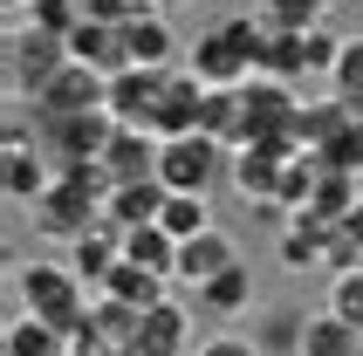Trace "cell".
Instances as JSON below:
<instances>
[{
	"label": "cell",
	"instance_id": "obj_1",
	"mask_svg": "<svg viewBox=\"0 0 363 356\" xmlns=\"http://www.w3.org/2000/svg\"><path fill=\"white\" fill-rule=\"evenodd\" d=\"M110 185L117 178L103 172V165H69V172H55V185L41 192V206L28 219H35V233H48V240H82L89 226L103 219V199H110Z\"/></svg>",
	"mask_w": 363,
	"mask_h": 356
},
{
	"label": "cell",
	"instance_id": "obj_2",
	"mask_svg": "<svg viewBox=\"0 0 363 356\" xmlns=\"http://www.w3.org/2000/svg\"><path fill=\"white\" fill-rule=\"evenodd\" d=\"M14 295H21V316L55 322L62 336H76L89 322V301H96L69 260H14Z\"/></svg>",
	"mask_w": 363,
	"mask_h": 356
},
{
	"label": "cell",
	"instance_id": "obj_3",
	"mask_svg": "<svg viewBox=\"0 0 363 356\" xmlns=\"http://www.w3.org/2000/svg\"><path fill=\"white\" fill-rule=\"evenodd\" d=\"M62 69H69V41L62 35H41L28 21H7V96L35 103Z\"/></svg>",
	"mask_w": 363,
	"mask_h": 356
},
{
	"label": "cell",
	"instance_id": "obj_4",
	"mask_svg": "<svg viewBox=\"0 0 363 356\" xmlns=\"http://www.w3.org/2000/svg\"><path fill=\"white\" fill-rule=\"evenodd\" d=\"M0 185H7V206H21V213H35L41 192L55 185L48 151H41V138L28 130V123H7V144H0Z\"/></svg>",
	"mask_w": 363,
	"mask_h": 356
},
{
	"label": "cell",
	"instance_id": "obj_5",
	"mask_svg": "<svg viewBox=\"0 0 363 356\" xmlns=\"http://www.w3.org/2000/svg\"><path fill=\"white\" fill-rule=\"evenodd\" d=\"M41 151L69 172V165H103V151H110V138H117V117L110 110H82V117H62L48 123V130H35Z\"/></svg>",
	"mask_w": 363,
	"mask_h": 356
},
{
	"label": "cell",
	"instance_id": "obj_6",
	"mask_svg": "<svg viewBox=\"0 0 363 356\" xmlns=\"http://www.w3.org/2000/svg\"><path fill=\"white\" fill-rule=\"evenodd\" d=\"M226 158H233V151H220L206 130L172 138V144H164V158H158V185H164V192H213V178L226 172Z\"/></svg>",
	"mask_w": 363,
	"mask_h": 356
},
{
	"label": "cell",
	"instance_id": "obj_7",
	"mask_svg": "<svg viewBox=\"0 0 363 356\" xmlns=\"http://www.w3.org/2000/svg\"><path fill=\"white\" fill-rule=\"evenodd\" d=\"M185 69H192L206 89H247V82H254V55H247L226 28H213V35H199V41H185Z\"/></svg>",
	"mask_w": 363,
	"mask_h": 356
},
{
	"label": "cell",
	"instance_id": "obj_8",
	"mask_svg": "<svg viewBox=\"0 0 363 356\" xmlns=\"http://www.w3.org/2000/svg\"><path fill=\"white\" fill-rule=\"evenodd\" d=\"M103 96H110V76L69 62V69L35 96V130H48V123H62V117H82V110H103Z\"/></svg>",
	"mask_w": 363,
	"mask_h": 356
},
{
	"label": "cell",
	"instance_id": "obj_9",
	"mask_svg": "<svg viewBox=\"0 0 363 356\" xmlns=\"http://www.w3.org/2000/svg\"><path fill=\"white\" fill-rule=\"evenodd\" d=\"M288 158H295V144H288V138H261V144H247V151L226 158V178H233V192H240L247 206H261V199L281 192Z\"/></svg>",
	"mask_w": 363,
	"mask_h": 356
},
{
	"label": "cell",
	"instance_id": "obj_10",
	"mask_svg": "<svg viewBox=\"0 0 363 356\" xmlns=\"http://www.w3.org/2000/svg\"><path fill=\"white\" fill-rule=\"evenodd\" d=\"M164 76H172V69H164ZM164 76L158 69H123V76H110L103 110H110L123 130H151V117H158V103H164Z\"/></svg>",
	"mask_w": 363,
	"mask_h": 356
},
{
	"label": "cell",
	"instance_id": "obj_11",
	"mask_svg": "<svg viewBox=\"0 0 363 356\" xmlns=\"http://www.w3.org/2000/svg\"><path fill=\"white\" fill-rule=\"evenodd\" d=\"M62 260H69V267L82 274V288H89V295H103V281L123 267V226L96 219V226H89L82 240H69V254H62Z\"/></svg>",
	"mask_w": 363,
	"mask_h": 356
},
{
	"label": "cell",
	"instance_id": "obj_12",
	"mask_svg": "<svg viewBox=\"0 0 363 356\" xmlns=\"http://www.w3.org/2000/svg\"><path fill=\"white\" fill-rule=\"evenodd\" d=\"M123 55H130V69H185V41L172 35V21L164 14H138L130 28H123Z\"/></svg>",
	"mask_w": 363,
	"mask_h": 356
},
{
	"label": "cell",
	"instance_id": "obj_13",
	"mask_svg": "<svg viewBox=\"0 0 363 356\" xmlns=\"http://www.w3.org/2000/svg\"><path fill=\"white\" fill-rule=\"evenodd\" d=\"M199 110H206V82L192 76V69H172V76H164V103H158V117H151V130H158L164 144H172V138H192V130H199Z\"/></svg>",
	"mask_w": 363,
	"mask_h": 356
},
{
	"label": "cell",
	"instance_id": "obj_14",
	"mask_svg": "<svg viewBox=\"0 0 363 356\" xmlns=\"http://www.w3.org/2000/svg\"><path fill=\"white\" fill-rule=\"evenodd\" d=\"M158 158H164V138L158 130H123L110 138V151H103V172L117 178V185H130V178H158Z\"/></svg>",
	"mask_w": 363,
	"mask_h": 356
},
{
	"label": "cell",
	"instance_id": "obj_15",
	"mask_svg": "<svg viewBox=\"0 0 363 356\" xmlns=\"http://www.w3.org/2000/svg\"><path fill=\"white\" fill-rule=\"evenodd\" d=\"M123 356H192V316H185L179 301H158Z\"/></svg>",
	"mask_w": 363,
	"mask_h": 356
},
{
	"label": "cell",
	"instance_id": "obj_16",
	"mask_svg": "<svg viewBox=\"0 0 363 356\" xmlns=\"http://www.w3.org/2000/svg\"><path fill=\"white\" fill-rule=\"evenodd\" d=\"M226 267H240V247H233L226 226H213V233H199V240L179 247V281H185V288H206V281L226 274Z\"/></svg>",
	"mask_w": 363,
	"mask_h": 356
},
{
	"label": "cell",
	"instance_id": "obj_17",
	"mask_svg": "<svg viewBox=\"0 0 363 356\" xmlns=\"http://www.w3.org/2000/svg\"><path fill=\"white\" fill-rule=\"evenodd\" d=\"M164 199H172V192H164L158 178H130V185H110L103 219H110V226H123V233H130V226H158Z\"/></svg>",
	"mask_w": 363,
	"mask_h": 356
},
{
	"label": "cell",
	"instance_id": "obj_18",
	"mask_svg": "<svg viewBox=\"0 0 363 356\" xmlns=\"http://www.w3.org/2000/svg\"><path fill=\"white\" fill-rule=\"evenodd\" d=\"M199 295V316H213V322H233V316H254V267H226V274H213L206 288H192Z\"/></svg>",
	"mask_w": 363,
	"mask_h": 356
},
{
	"label": "cell",
	"instance_id": "obj_19",
	"mask_svg": "<svg viewBox=\"0 0 363 356\" xmlns=\"http://www.w3.org/2000/svg\"><path fill=\"white\" fill-rule=\"evenodd\" d=\"M199 130L220 144V151H247V103H240V89H206Z\"/></svg>",
	"mask_w": 363,
	"mask_h": 356
},
{
	"label": "cell",
	"instance_id": "obj_20",
	"mask_svg": "<svg viewBox=\"0 0 363 356\" xmlns=\"http://www.w3.org/2000/svg\"><path fill=\"white\" fill-rule=\"evenodd\" d=\"M323 247H329V226L295 213V226L281 233V267L288 274H323Z\"/></svg>",
	"mask_w": 363,
	"mask_h": 356
},
{
	"label": "cell",
	"instance_id": "obj_21",
	"mask_svg": "<svg viewBox=\"0 0 363 356\" xmlns=\"http://www.w3.org/2000/svg\"><path fill=\"white\" fill-rule=\"evenodd\" d=\"M164 288H172V281H164V274H151V267H138V260H123L117 274L103 281V295H110V301H123V308H144V316H151L158 301H172Z\"/></svg>",
	"mask_w": 363,
	"mask_h": 356
},
{
	"label": "cell",
	"instance_id": "obj_22",
	"mask_svg": "<svg viewBox=\"0 0 363 356\" xmlns=\"http://www.w3.org/2000/svg\"><path fill=\"white\" fill-rule=\"evenodd\" d=\"M357 206H363V178H350V172H323V178H315V199H308V219L343 226Z\"/></svg>",
	"mask_w": 363,
	"mask_h": 356
},
{
	"label": "cell",
	"instance_id": "obj_23",
	"mask_svg": "<svg viewBox=\"0 0 363 356\" xmlns=\"http://www.w3.org/2000/svg\"><path fill=\"white\" fill-rule=\"evenodd\" d=\"M123 260H138V267H151V274L179 281V240L164 233V226H130V233H123Z\"/></svg>",
	"mask_w": 363,
	"mask_h": 356
},
{
	"label": "cell",
	"instance_id": "obj_24",
	"mask_svg": "<svg viewBox=\"0 0 363 356\" xmlns=\"http://www.w3.org/2000/svg\"><path fill=\"white\" fill-rule=\"evenodd\" d=\"M158 226H164V233H172V240L185 247V240L213 233L220 219H213V199H206V192H172V199H164V213H158Z\"/></svg>",
	"mask_w": 363,
	"mask_h": 356
},
{
	"label": "cell",
	"instance_id": "obj_25",
	"mask_svg": "<svg viewBox=\"0 0 363 356\" xmlns=\"http://www.w3.org/2000/svg\"><path fill=\"white\" fill-rule=\"evenodd\" d=\"M350 117H357V110H350L343 96H323V103H302V117H295V144H302V151H323V144L336 138V130H343Z\"/></svg>",
	"mask_w": 363,
	"mask_h": 356
},
{
	"label": "cell",
	"instance_id": "obj_26",
	"mask_svg": "<svg viewBox=\"0 0 363 356\" xmlns=\"http://www.w3.org/2000/svg\"><path fill=\"white\" fill-rule=\"evenodd\" d=\"M302 336H308L302 308H267L261 329H254V350H261V356H302Z\"/></svg>",
	"mask_w": 363,
	"mask_h": 356
},
{
	"label": "cell",
	"instance_id": "obj_27",
	"mask_svg": "<svg viewBox=\"0 0 363 356\" xmlns=\"http://www.w3.org/2000/svg\"><path fill=\"white\" fill-rule=\"evenodd\" d=\"M69 343L76 336H62L55 322H41V316H14L7 322V356H69Z\"/></svg>",
	"mask_w": 363,
	"mask_h": 356
},
{
	"label": "cell",
	"instance_id": "obj_28",
	"mask_svg": "<svg viewBox=\"0 0 363 356\" xmlns=\"http://www.w3.org/2000/svg\"><path fill=\"white\" fill-rule=\"evenodd\" d=\"M302 356H363V329H350L343 316H308V336H302Z\"/></svg>",
	"mask_w": 363,
	"mask_h": 356
},
{
	"label": "cell",
	"instance_id": "obj_29",
	"mask_svg": "<svg viewBox=\"0 0 363 356\" xmlns=\"http://www.w3.org/2000/svg\"><path fill=\"white\" fill-rule=\"evenodd\" d=\"M261 76H267V82H302V76H308V48H302V35H288V28H267Z\"/></svg>",
	"mask_w": 363,
	"mask_h": 356
},
{
	"label": "cell",
	"instance_id": "obj_30",
	"mask_svg": "<svg viewBox=\"0 0 363 356\" xmlns=\"http://www.w3.org/2000/svg\"><path fill=\"white\" fill-rule=\"evenodd\" d=\"M329 96H343L350 110L363 117V35L343 41V62H336V76H329Z\"/></svg>",
	"mask_w": 363,
	"mask_h": 356
},
{
	"label": "cell",
	"instance_id": "obj_31",
	"mask_svg": "<svg viewBox=\"0 0 363 356\" xmlns=\"http://www.w3.org/2000/svg\"><path fill=\"white\" fill-rule=\"evenodd\" d=\"M329 316H343L350 329H363V267L329 281Z\"/></svg>",
	"mask_w": 363,
	"mask_h": 356
},
{
	"label": "cell",
	"instance_id": "obj_32",
	"mask_svg": "<svg viewBox=\"0 0 363 356\" xmlns=\"http://www.w3.org/2000/svg\"><path fill=\"white\" fill-rule=\"evenodd\" d=\"M199 356H261V350L240 343V336H213V343H199Z\"/></svg>",
	"mask_w": 363,
	"mask_h": 356
},
{
	"label": "cell",
	"instance_id": "obj_33",
	"mask_svg": "<svg viewBox=\"0 0 363 356\" xmlns=\"http://www.w3.org/2000/svg\"><path fill=\"white\" fill-rule=\"evenodd\" d=\"M343 233H350V240H357V247H363V206H357V213L343 219Z\"/></svg>",
	"mask_w": 363,
	"mask_h": 356
},
{
	"label": "cell",
	"instance_id": "obj_34",
	"mask_svg": "<svg viewBox=\"0 0 363 356\" xmlns=\"http://www.w3.org/2000/svg\"><path fill=\"white\" fill-rule=\"evenodd\" d=\"M28 7H35V0H7V14H28Z\"/></svg>",
	"mask_w": 363,
	"mask_h": 356
},
{
	"label": "cell",
	"instance_id": "obj_35",
	"mask_svg": "<svg viewBox=\"0 0 363 356\" xmlns=\"http://www.w3.org/2000/svg\"><path fill=\"white\" fill-rule=\"evenodd\" d=\"M158 7H185V0H158Z\"/></svg>",
	"mask_w": 363,
	"mask_h": 356
}]
</instances>
